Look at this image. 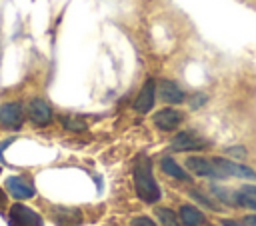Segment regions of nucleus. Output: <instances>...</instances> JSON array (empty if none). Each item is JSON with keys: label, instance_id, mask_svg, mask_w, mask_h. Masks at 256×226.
Instances as JSON below:
<instances>
[{"label": "nucleus", "instance_id": "1", "mask_svg": "<svg viewBox=\"0 0 256 226\" xmlns=\"http://www.w3.org/2000/svg\"><path fill=\"white\" fill-rule=\"evenodd\" d=\"M134 188H136V194L142 202L146 204H156L162 196L160 192V186L152 174V162L142 156L136 160V166H134Z\"/></svg>", "mask_w": 256, "mask_h": 226}, {"label": "nucleus", "instance_id": "2", "mask_svg": "<svg viewBox=\"0 0 256 226\" xmlns=\"http://www.w3.org/2000/svg\"><path fill=\"white\" fill-rule=\"evenodd\" d=\"M206 146H208V140L192 130L178 132L170 142V150L174 152H194V150H204Z\"/></svg>", "mask_w": 256, "mask_h": 226}, {"label": "nucleus", "instance_id": "3", "mask_svg": "<svg viewBox=\"0 0 256 226\" xmlns=\"http://www.w3.org/2000/svg\"><path fill=\"white\" fill-rule=\"evenodd\" d=\"M8 226H44V222L40 214L18 202L8 210Z\"/></svg>", "mask_w": 256, "mask_h": 226}, {"label": "nucleus", "instance_id": "4", "mask_svg": "<svg viewBox=\"0 0 256 226\" xmlns=\"http://www.w3.org/2000/svg\"><path fill=\"white\" fill-rule=\"evenodd\" d=\"M24 124V110L20 102H4L0 104V126L8 130H20Z\"/></svg>", "mask_w": 256, "mask_h": 226}, {"label": "nucleus", "instance_id": "5", "mask_svg": "<svg viewBox=\"0 0 256 226\" xmlns=\"http://www.w3.org/2000/svg\"><path fill=\"white\" fill-rule=\"evenodd\" d=\"M186 168L192 174L202 176V178H212V180L224 178V174L214 166V162L208 160V158H202V156H188L186 158Z\"/></svg>", "mask_w": 256, "mask_h": 226}, {"label": "nucleus", "instance_id": "6", "mask_svg": "<svg viewBox=\"0 0 256 226\" xmlns=\"http://www.w3.org/2000/svg\"><path fill=\"white\" fill-rule=\"evenodd\" d=\"M214 166L226 176H236V178H244V180H256V172L246 166V164H238L234 160H228V158H212Z\"/></svg>", "mask_w": 256, "mask_h": 226}, {"label": "nucleus", "instance_id": "7", "mask_svg": "<svg viewBox=\"0 0 256 226\" xmlns=\"http://www.w3.org/2000/svg\"><path fill=\"white\" fill-rule=\"evenodd\" d=\"M152 120H154L156 128H160V130H164V132H170V130H176V128L182 124L184 114H182L180 110H176V108L166 106V108L158 110V112L152 116Z\"/></svg>", "mask_w": 256, "mask_h": 226}, {"label": "nucleus", "instance_id": "8", "mask_svg": "<svg viewBox=\"0 0 256 226\" xmlns=\"http://www.w3.org/2000/svg\"><path fill=\"white\" fill-rule=\"evenodd\" d=\"M28 118L36 126H48L52 122V108L42 98H32L28 102Z\"/></svg>", "mask_w": 256, "mask_h": 226}, {"label": "nucleus", "instance_id": "9", "mask_svg": "<svg viewBox=\"0 0 256 226\" xmlns=\"http://www.w3.org/2000/svg\"><path fill=\"white\" fill-rule=\"evenodd\" d=\"M154 98H156V82L152 78H148L142 86V90L138 92L136 100H134V110L140 114H146L152 110L154 106Z\"/></svg>", "mask_w": 256, "mask_h": 226}, {"label": "nucleus", "instance_id": "10", "mask_svg": "<svg viewBox=\"0 0 256 226\" xmlns=\"http://www.w3.org/2000/svg\"><path fill=\"white\" fill-rule=\"evenodd\" d=\"M6 188H8L10 196L16 198V200H28L36 194L34 186L28 180H24L22 176H8L6 178Z\"/></svg>", "mask_w": 256, "mask_h": 226}, {"label": "nucleus", "instance_id": "11", "mask_svg": "<svg viewBox=\"0 0 256 226\" xmlns=\"http://www.w3.org/2000/svg\"><path fill=\"white\" fill-rule=\"evenodd\" d=\"M158 96H160L164 102H168V104H180V102H184V98H186L184 90H182L176 82H172V80H162V82H160V86H158Z\"/></svg>", "mask_w": 256, "mask_h": 226}, {"label": "nucleus", "instance_id": "12", "mask_svg": "<svg viewBox=\"0 0 256 226\" xmlns=\"http://www.w3.org/2000/svg\"><path fill=\"white\" fill-rule=\"evenodd\" d=\"M178 216H180V222L184 226H202L206 222L204 214L192 204H182L180 210H178Z\"/></svg>", "mask_w": 256, "mask_h": 226}, {"label": "nucleus", "instance_id": "13", "mask_svg": "<svg viewBox=\"0 0 256 226\" xmlns=\"http://www.w3.org/2000/svg\"><path fill=\"white\" fill-rule=\"evenodd\" d=\"M160 168H162L164 174H168V176H172V178H176V180H182V182H190V180H192L190 174H188L176 160H172V158H168V156L160 160Z\"/></svg>", "mask_w": 256, "mask_h": 226}, {"label": "nucleus", "instance_id": "14", "mask_svg": "<svg viewBox=\"0 0 256 226\" xmlns=\"http://www.w3.org/2000/svg\"><path fill=\"white\" fill-rule=\"evenodd\" d=\"M234 200L236 206L256 210V186H242L238 192H234Z\"/></svg>", "mask_w": 256, "mask_h": 226}, {"label": "nucleus", "instance_id": "15", "mask_svg": "<svg viewBox=\"0 0 256 226\" xmlns=\"http://www.w3.org/2000/svg\"><path fill=\"white\" fill-rule=\"evenodd\" d=\"M156 214H158V220H160L162 226H182L180 216L170 208H158Z\"/></svg>", "mask_w": 256, "mask_h": 226}, {"label": "nucleus", "instance_id": "16", "mask_svg": "<svg viewBox=\"0 0 256 226\" xmlns=\"http://www.w3.org/2000/svg\"><path fill=\"white\" fill-rule=\"evenodd\" d=\"M60 122L70 132H84L88 128V124L82 118H78V116H60Z\"/></svg>", "mask_w": 256, "mask_h": 226}, {"label": "nucleus", "instance_id": "17", "mask_svg": "<svg viewBox=\"0 0 256 226\" xmlns=\"http://www.w3.org/2000/svg\"><path fill=\"white\" fill-rule=\"evenodd\" d=\"M210 190H212V194H214L216 198H220L224 204H236V200H234V194H230L226 188H220V186H212Z\"/></svg>", "mask_w": 256, "mask_h": 226}, {"label": "nucleus", "instance_id": "18", "mask_svg": "<svg viewBox=\"0 0 256 226\" xmlns=\"http://www.w3.org/2000/svg\"><path fill=\"white\" fill-rule=\"evenodd\" d=\"M190 196H192L194 200H198L200 204H204L206 208H210V210H220V208H218V204H214L210 198H206V196H204V194H200L198 190H190Z\"/></svg>", "mask_w": 256, "mask_h": 226}, {"label": "nucleus", "instance_id": "19", "mask_svg": "<svg viewBox=\"0 0 256 226\" xmlns=\"http://www.w3.org/2000/svg\"><path fill=\"white\" fill-rule=\"evenodd\" d=\"M130 226H156V222L152 218H148V216H136L130 222Z\"/></svg>", "mask_w": 256, "mask_h": 226}, {"label": "nucleus", "instance_id": "20", "mask_svg": "<svg viewBox=\"0 0 256 226\" xmlns=\"http://www.w3.org/2000/svg\"><path fill=\"white\" fill-rule=\"evenodd\" d=\"M206 100H208L206 94H194V96L190 98V108H200V106L206 104Z\"/></svg>", "mask_w": 256, "mask_h": 226}, {"label": "nucleus", "instance_id": "21", "mask_svg": "<svg viewBox=\"0 0 256 226\" xmlns=\"http://www.w3.org/2000/svg\"><path fill=\"white\" fill-rule=\"evenodd\" d=\"M226 152L232 154V156H238V158H244L246 156V150L242 146H230V148H226Z\"/></svg>", "mask_w": 256, "mask_h": 226}, {"label": "nucleus", "instance_id": "22", "mask_svg": "<svg viewBox=\"0 0 256 226\" xmlns=\"http://www.w3.org/2000/svg\"><path fill=\"white\" fill-rule=\"evenodd\" d=\"M244 224H246V226H256V216H254V214H248V216L244 218Z\"/></svg>", "mask_w": 256, "mask_h": 226}, {"label": "nucleus", "instance_id": "23", "mask_svg": "<svg viewBox=\"0 0 256 226\" xmlns=\"http://www.w3.org/2000/svg\"><path fill=\"white\" fill-rule=\"evenodd\" d=\"M222 226H246V224H240L236 220H222Z\"/></svg>", "mask_w": 256, "mask_h": 226}, {"label": "nucleus", "instance_id": "24", "mask_svg": "<svg viewBox=\"0 0 256 226\" xmlns=\"http://www.w3.org/2000/svg\"><path fill=\"white\" fill-rule=\"evenodd\" d=\"M2 204H4V194L0 192V206H2Z\"/></svg>", "mask_w": 256, "mask_h": 226}]
</instances>
